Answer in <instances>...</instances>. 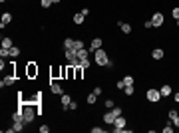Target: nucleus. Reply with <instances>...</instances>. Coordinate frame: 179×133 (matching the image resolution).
I'll list each match as a JSON object with an SVG mask.
<instances>
[{
	"mask_svg": "<svg viewBox=\"0 0 179 133\" xmlns=\"http://www.w3.org/2000/svg\"><path fill=\"white\" fill-rule=\"evenodd\" d=\"M20 109H22V113H24V123H32L34 117L42 113L38 107H34L32 103H22V105H20Z\"/></svg>",
	"mask_w": 179,
	"mask_h": 133,
	"instance_id": "obj_1",
	"label": "nucleus"
},
{
	"mask_svg": "<svg viewBox=\"0 0 179 133\" xmlns=\"http://www.w3.org/2000/svg\"><path fill=\"white\" fill-rule=\"evenodd\" d=\"M94 58H96V64H98V66H106V68L113 66V62L110 60V56L106 54V50H102V48L94 52Z\"/></svg>",
	"mask_w": 179,
	"mask_h": 133,
	"instance_id": "obj_2",
	"label": "nucleus"
},
{
	"mask_svg": "<svg viewBox=\"0 0 179 133\" xmlns=\"http://www.w3.org/2000/svg\"><path fill=\"white\" fill-rule=\"evenodd\" d=\"M145 97H147V101H151V103H157L159 100H161V93H159V89H147L145 92Z\"/></svg>",
	"mask_w": 179,
	"mask_h": 133,
	"instance_id": "obj_3",
	"label": "nucleus"
},
{
	"mask_svg": "<svg viewBox=\"0 0 179 133\" xmlns=\"http://www.w3.org/2000/svg\"><path fill=\"white\" fill-rule=\"evenodd\" d=\"M127 119L123 117V115H119V117H115V121H113V133H121V129L126 127Z\"/></svg>",
	"mask_w": 179,
	"mask_h": 133,
	"instance_id": "obj_4",
	"label": "nucleus"
},
{
	"mask_svg": "<svg viewBox=\"0 0 179 133\" xmlns=\"http://www.w3.org/2000/svg\"><path fill=\"white\" fill-rule=\"evenodd\" d=\"M151 22H153V28H161V26H163V14L155 12L151 16Z\"/></svg>",
	"mask_w": 179,
	"mask_h": 133,
	"instance_id": "obj_5",
	"label": "nucleus"
},
{
	"mask_svg": "<svg viewBox=\"0 0 179 133\" xmlns=\"http://www.w3.org/2000/svg\"><path fill=\"white\" fill-rule=\"evenodd\" d=\"M26 76L28 78H36V76H38V66H36L34 62H30L26 66Z\"/></svg>",
	"mask_w": 179,
	"mask_h": 133,
	"instance_id": "obj_6",
	"label": "nucleus"
},
{
	"mask_svg": "<svg viewBox=\"0 0 179 133\" xmlns=\"http://www.w3.org/2000/svg\"><path fill=\"white\" fill-rule=\"evenodd\" d=\"M159 93H161V97L165 100V97L173 95V87L169 86V84H163V86H161V89H159Z\"/></svg>",
	"mask_w": 179,
	"mask_h": 133,
	"instance_id": "obj_7",
	"label": "nucleus"
},
{
	"mask_svg": "<svg viewBox=\"0 0 179 133\" xmlns=\"http://www.w3.org/2000/svg\"><path fill=\"white\" fill-rule=\"evenodd\" d=\"M102 44H104V42H102V38H94L92 44H90V48H88V50H90V54H94L96 50H99V48H102Z\"/></svg>",
	"mask_w": 179,
	"mask_h": 133,
	"instance_id": "obj_8",
	"label": "nucleus"
},
{
	"mask_svg": "<svg viewBox=\"0 0 179 133\" xmlns=\"http://www.w3.org/2000/svg\"><path fill=\"white\" fill-rule=\"evenodd\" d=\"M14 81H16V78H14V73H8V76H4V80L0 81V87H4V86H12Z\"/></svg>",
	"mask_w": 179,
	"mask_h": 133,
	"instance_id": "obj_9",
	"label": "nucleus"
},
{
	"mask_svg": "<svg viewBox=\"0 0 179 133\" xmlns=\"http://www.w3.org/2000/svg\"><path fill=\"white\" fill-rule=\"evenodd\" d=\"M113 121H115V113L110 109L107 113H104V123H107V125H113Z\"/></svg>",
	"mask_w": 179,
	"mask_h": 133,
	"instance_id": "obj_10",
	"label": "nucleus"
},
{
	"mask_svg": "<svg viewBox=\"0 0 179 133\" xmlns=\"http://www.w3.org/2000/svg\"><path fill=\"white\" fill-rule=\"evenodd\" d=\"M163 56H165L163 48H153V52H151V58H153V60H163Z\"/></svg>",
	"mask_w": 179,
	"mask_h": 133,
	"instance_id": "obj_11",
	"label": "nucleus"
},
{
	"mask_svg": "<svg viewBox=\"0 0 179 133\" xmlns=\"http://www.w3.org/2000/svg\"><path fill=\"white\" fill-rule=\"evenodd\" d=\"M70 103H72V97H70L68 93H62V109H64V111H68Z\"/></svg>",
	"mask_w": 179,
	"mask_h": 133,
	"instance_id": "obj_12",
	"label": "nucleus"
},
{
	"mask_svg": "<svg viewBox=\"0 0 179 133\" xmlns=\"http://www.w3.org/2000/svg\"><path fill=\"white\" fill-rule=\"evenodd\" d=\"M10 20H12V14H10V12H4V14H2V20H0V28L4 30V26H6V24H10Z\"/></svg>",
	"mask_w": 179,
	"mask_h": 133,
	"instance_id": "obj_13",
	"label": "nucleus"
},
{
	"mask_svg": "<svg viewBox=\"0 0 179 133\" xmlns=\"http://www.w3.org/2000/svg\"><path fill=\"white\" fill-rule=\"evenodd\" d=\"M50 89H52V93H58V95L64 93V89H62V86H60L58 81H50Z\"/></svg>",
	"mask_w": 179,
	"mask_h": 133,
	"instance_id": "obj_14",
	"label": "nucleus"
},
{
	"mask_svg": "<svg viewBox=\"0 0 179 133\" xmlns=\"http://www.w3.org/2000/svg\"><path fill=\"white\" fill-rule=\"evenodd\" d=\"M118 26H119V30H121L123 34H132V24H127V22H121V20H119Z\"/></svg>",
	"mask_w": 179,
	"mask_h": 133,
	"instance_id": "obj_15",
	"label": "nucleus"
},
{
	"mask_svg": "<svg viewBox=\"0 0 179 133\" xmlns=\"http://www.w3.org/2000/svg\"><path fill=\"white\" fill-rule=\"evenodd\" d=\"M84 72H86V70H84L82 66H74V73H76L74 80H82V78H84Z\"/></svg>",
	"mask_w": 179,
	"mask_h": 133,
	"instance_id": "obj_16",
	"label": "nucleus"
},
{
	"mask_svg": "<svg viewBox=\"0 0 179 133\" xmlns=\"http://www.w3.org/2000/svg\"><path fill=\"white\" fill-rule=\"evenodd\" d=\"M88 56H90V50L88 48H82V50H78V60H88Z\"/></svg>",
	"mask_w": 179,
	"mask_h": 133,
	"instance_id": "obj_17",
	"label": "nucleus"
},
{
	"mask_svg": "<svg viewBox=\"0 0 179 133\" xmlns=\"http://www.w3.org/2000/svg\"><path fill=\"white\" fill-rule=\"evenodd\" d=\"M84 18H86V16H84V14L82 12H78V14H74V24H84Z\"/></svg>",
	"mask_w": 179,
	"mask_h": 133,
	"instance_id": "obj_18",
	"label": "nucleus"
},
{
	"mask_svg": "<svg viewBox=\"0 0 179 133\" xmlns=\"http://www.w3.org/2000/svg\"><path fill=\"white\" fill-rule=\"evenodd\" d=\"M74 76H76V73H74V66L68 64L66 66V80H74Z\"/></svg>",
	"mask_w": 179,
	"mask_h": 133,
	"instance_id": "obj_19",
	"label": "nucleus"
},
{
	"mask_svg": "<svg viewBox=\"0 0 179 133\" xmlns=\"http://www.w3.org/2000/svg\"><path fill=\"white\" fill-rule=\"evenodd\" d=\"M12 46H14L12 38H8V36H4V38H2V48H12Z\"/></svg>",
	"mask_w": 179,
	"mask_h": 133,
	"instance_id": "obj_20",
	"label": "nucleus"
},
{
	"mask_svg": "<svg viewBox=\"0 0 179 133\" xmlns=\"http://www.w3.org/2000/svg\"><path fill=\"white\" fill-rule=\"evenodd\" d=\"M173 129H175V125H173V121L169 119V123H165V127H163V133H173Z\"/></svg>",
	"mask_w": 179,
	"mask_h": 133,
	"instance_id": "obj_21",
	"label": "nucleus"
},
{
	"mask_svg": "<svg viewBox=\"0 0 179 133\" xmlns=\"http://www.w3.org/2000/svg\"><path fill=\"white\" fill-rule=\"evenodd\" d=\"M86 101H88V103H90V105H94V103H96V101H98V95H96V93H90V95H88V97H86Z\"/></svg>",
	"mask_w": 179,
	"mask_h": 133,
	"instance_id": "obj_22",
	"label": "nucleus"
},
{
	"mask_svg": "<svg viewBox=\"0 0 179 133\" xmlns=\"http://www.w3.org/2000/svg\"><path fill=\"white\" fill-rule=\"evenodd\" d=\"M64 48H66V50H72L74 48V38H66V40H64Z\"/></svg>",
	"mask_w": 179,
	"mask_h": 133,
	"instance_id": "obj_23",
	"label": "nucleus"
},
{
	"mask_svg": "<svg viewBox=\"0 0 179 133\" xmlns=\"http://www.w3.org/2000/svg\"><path fill=\"white\" fill-rule=\"evenodd\" d=\"M82 48H84V42H82V40H74V48H72V50L78 52V50H82Z\"/></svg>",
	"mask_w": 179,
	"mask_h": 133,
	"instance_id": "obj_24",
	"label": "nucleus"
},
{
	"mask_svg": "<svg viewBox=\"0 0 179 133\" xmlns=\"http://www.w3.org/2000/svg\"><path fill=\"white\" fill-rule=\"evenodd\" d=\"M10 56H12V58H18V56H20V48L12 46V48H10Z\"/></svg>",
	"mask_w": 179,
	"mask_h": 133,
	"instance_id": "obj_25",
	"label": "nucleus"
},
{
	"mask_svg": "<svg viewBox=\"0 0 179 133\" xmlns=\"http://www.w3.org/2000/svg\"><path fill=\"white\" fill-rule=\"evenodd\" d=\"M133 92H135L133 86H126V87H123V93H126V95H133Z\"/></svg>",
	"mask_w": 179,
	"mask_h": 133,
	"instance_id": "obj_26",
	"label": "nucleus"
},
{
	"mask_svg": "<svg viewBox=\"0 0 179 133\" xmlns=\"http://www.w3.org/2000/svg\"><path fill=\"white\" fill-rule=\"evenodd\" d=\"M0 56H2V58L10 56V48H0Z\"/></svg>",
	"mask_w": 179,
	"mask_h": 133,
	"instance_id": "obj_27",
	"label": "nucleus"
},
{
	"mask_svg": "<svg viewBox=\"0 0 179 133\" xmlns=\"http://www.w3.org/2000/svg\"><path fill=\"white\" fill-rule=\"evenodd\" d=\"M40 4H42V8H50L54 2H52V0H40Z\"/></svg>",
	"mask_w": 179,
	"mask_h": 133,
	"instance_id": "obj_28",
	"label": "nucleus"
},
{
	"mask_svg": "<svg viewBox=\"0 0 179 133\" xmlns=\"http://www.w3.org/2000/svg\"><path fill=\"white\" fill-rule=\"evenodd\" d=\"M104 105H106L107 109H113V107H115V103H113V100H106V101H104Z\"/></svg>",
	"mask_w": 179,
	"mask_h": 133,
	"instance_id": "obj_29",
	"label": "nucleus"
},
{
	"mask_svg": "<svg viewBox=\"0 0 179 133\" xmlns=\"http://www.w3.org/2000/svg\"><path fill=\"white\" fill-rule=\"evenodd\" d=\"M123 84H126V86H133V78L132 76H126V78H123Z\"/></svg>",
	"mask_w": 179,
	"mask_h": 133,
	"instance_id": "obj_30",
	"label": "nucleus"
},
{
	"mask_svg": "<svg viewBox=\"0 0 179 133\" xmlns=\"http://www.w3.org/2000/svg\"><path fill=\"white\" fill-rule=\"evenodd\" d=\"M112 111L115 113V117H119V115H123V109H121V107H113Z\"/></svg>",
	"mask_w": 179,
	"mask_h": 133,
	"instance_id": "obj_31",
	"label": "nucleus"
},
{
	"mask_svg": "<svg viewBox=\"0 0 179 133\" xmlns=\"http://www.w3.org/2000/svg\"><path fill=\"white\" fill-rule=\"evenodd\" d=\"M143 28H145V30H151V28H153V22L151 20H145V22H143Z\"/></svg>",
	"mask_w": 179,
	"mask_h": 133,
	"instance_id": "obj_32",
	"label": "nucleus"
},
{
	"mask_svg": "<svg viewBox=\"0 0 179 133\" xmlns=\"http://www.w3.org/2000/svg\"><path fill=\"white\" fill-rule=\"evenodd\" d=\"M80 66L84 68V70H88V68H90V60H82L80 62Z\"/></svg>",
	"mask_w": 179,
	"mask_h": 133,
	"instance_id": "obj_33",
	"label": "nucleus"
},
{
	"mask_svg": "<svg viewBox=\"0 0 179 133\" xmlns=\"http://www.w3.org/2000/svg\"><path fill=\"white\" fill-rule=\"evenodd\" d=\"M115 87H118V89H123V87H126V84H123V80L115 81Z\"/></svg>",
	"mask_w": 179,
	"mask_h": 133,
	"instance_id": "obj_34",
	"label": "nucleus"
},
{
	"mask_svg": "<svg viewBox=\"0 0 179 133\" xmlns=\"http://www.w3.org/2000/svg\"><path fill=\"white\" fill-rule=\"evenodd\" d=\"M177 115H179V113L175 111V109H169V119H173V117H177Z\"/></svg>",
	"mask_w": 179,
	"mask_h": 133,
	"instance_id": "obj_35",
	"label": "nucleus"
},
{
	"mask_svg": "<svg viewBox=\"0 0 179 133\" xmlns=\"http://www.w3.org/2000/svg\"><path fill=\"white\" fill-rule=\"evenodd\" d=\"M70 109L76 111V109H78V101H72V103H70Z\"/></svg>",
	"mask_w": 179,
	"mask_h": 133,
	"instance_id": "obj_36",
	"label": "nucleus"
},
{
	"mask_svg": "<svg viewBox=\"0 0 179 133\" xmlns=\"http://www.w3.org/2000/svg\"><path fill=\"white\" fill-rule=\"evenodd\" d=\"M94 93H96V95H102V87L96 86V87H94Z\"/></svg>",
	"mask_w": 179,
	"mask_h": 133,
	"instance_id": "obj_37",
	"label": "nucleus"
},
{
	"mask_svg": "<svg viewBox=\"0 0 179 133\" xmlns=\"http://www.w3.org/2000/svg\"><path fill=\"white\" fill-rule=\"evenodd\" d=\"M92 133H104V129L102 127H92Z\"/></svg>",
	"mask_w": 179,
	"mask_h": 133,
	"instance_id": "obj_38",
	"label": "nucleus"
},
{
	"mask_svg": "<svg viewBox=\"0 0 179 133\" xmlns=\"http://www.w3.org/2000/svg\"><path fill=\"white\" fill-rule=\"evenodd\" d=\"M173 18H175V20L179 18V8H173Z\"/></svg>",
	"mask_w": 179,
	"mask_h": 133,
	"instance_id": "obj_39",
	"label": "nucleus"
},
{
	"mask_svg": "<svg viewBox=\"0 0 179 133\" xmlns=\"http://www.w3.org/2000/svg\"><path fill=\"white\" fill-rule=\"evenodd\" d=\"M40 131H42V133H48V131H50V127H48V125H42V127H40Z\"/></svg>",
	"mask_w": 179,
	"mask_h": 133,
	"instance_id": "obj_40",
	"label": "nucleus"
},
{
	"mask_svg": "<svg viewBox=\"0 0 179 133\" xmlns=\"http://www.w3.org/2000/svg\"><path fill=\"white\" fill-rule=\"evenodd\" d=\"M171 121H173V125H175V127H179V115H177V117H173Z\"/></svg>",
	"mask_w": 179,
	"mask_h": 133,
	"instance_id": "obj_41",
	"label": "nucleus"
},
{
	"mask_svg": "<svg viewBox=\"0 0 179 133\" xmlns=\"http://www.w3.org/2000/svg\"><path fill=\"white\" fill-rule=\"evenodd\" d=\"M80 12L84 14V16H88V14H90V8H82V10H80Z\"/></svg>",
	"mask_w": 179,
	"mask_h": 133,
	"instance_id": "obj_42",
	"label": "nucleus"
},
{
	"mask_svg": "<svg viewBox=\"0 0 179 133\" xmlns=\"http://www.w3.org/2000/svg\"><path fill=\"white\" fill-rule=\"evenodd\" d=\"M173 100H175V103H179V92H177V93H173Z\"/></svg>",
	"mask_w": 179,
	"mask_h": 133,
	"instance_id": "obj_43",
	"label": "nucleus"
},
{
	"mask_svg": "<svg viewBox=\"0 0 179 133\" xmlns=\"http://www.w3.org/2000/svg\"><path fill=\"white\" fill-rule=\"evenodd\" d=\"M52 2H54V4H58V2H60V0H52Z\"/></svg>",
	"mask_w": 179,
	"mask_h": 133,
	"instance_id": "obj_44",
	"label": "nucleus"
},
{
	"mask_svg": "<svg viewBox=\"0 0 179 133\" xmlns=\"http://www.w3.org/2000/svg\"><path fill=\"white\" fill-rule=\"evenodd\" d=\"M175 22H177V28H179V18H177V20H175Z\"/></svg>",
	"mask_w": 179,
	"mask_h": 133,
	"instance_id": "obj_45",
	"label": "nucleus"
},
{
	"mask_svg": "<svg viewBox=\"0 0 179 133\" xmlns=\"http://www.w3.org/2000/svg\"><path fill=\"white\" fill-rule=\"evenodd\" d=\"M0 2H6V0H0Z\"/></svg>",
	"mask_w": 179,
	"mask_h": 133,
	"instance_id": "obj_46",
	"label": "nucleus"
}]
</instances>
